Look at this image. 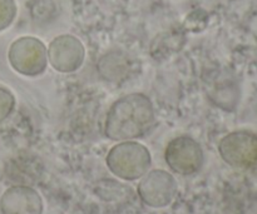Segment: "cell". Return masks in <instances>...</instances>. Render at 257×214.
I'll list each match as a JSON object with an SVG mask.
<instances>
[{"mask_svg": "<svg viewBox=\"0 0 257 214\" xmlns=\"http://www.w3.org/2000/svg\"><path fill=\"white\" fill-rule=\"evenodd\" d=\"M155 122L151 99L141 93L125 95L110 107L105 120V135L112 140H131L150 132Z\"/></svg>", "mask_w": 257, "mask_h": 214, "instance_id": "1", "label": "cell"}, {"mask_svg": "<svg viewBox=\"0 0 257 214\" xmlns=\"http://www.w3.org/2000/svg\"><path fill=\"white\" fill-rule=\"evenodd\" d=\"M107 165L118 178L136 180L142 178L150 169V150L137 142L119 143L108 153Z\"/></svg>", "mask_w": 257, "mask_h": 214, "instance_id": "2", "label": "cell"}, {"mask_svg": "<svg viewBox=\"0 0 257 214\" xmlns=\"http://www.w3.org/2000/svg\"><path fill=\"white\" fill-rule=\"evenodd\" d=\"M221 157L231 167L257 169V134L247 130L232 132L218 144Z\"/></svg>", "mask_w": 257, "mask_h": 214, "instance_id": "3", "label": "cell"}, {"mask_svg": "<svg viewBox=\"0 0 257 214\" xmlns=\"http://www.w3.org/2000/svg\"><path fill=\"white\" fill-rule=\"evenodd\" d=\"M165 159L171 170L181 175L197 173L203 164L201 145L190 137H178L168 143Z\"/></svg>", "mask_w": 257, "mask_h": 214, "instance_id": "4", "label": "cell"}, {"mask_svg": "<svg viewBox=\"0 0 257 214\" xmlns=\"http://www.w3.org/2000/svg\"><path fill=\"white\" fill-rule=\"evenodd\" d=\"M9 62L13 69L20 74H40L47 65V50L39 40L22 38L15 40L10 47Z\"/></svg>", "mask_w": 257, "mask_h": 214, "instance_id": "5", "label": "cell"}, {"mask_svg": "<svg viewBox=\"0 0 257 214\" xmlns=\"http://www.w3.org/2000/svg\"><path fill=\"white\" fill-rule=\"evenodd\" d=\"M177 183L172 174L162 169L146 173L138 185V194L143 203L152 208L167 207L175 199Z\"/></svg>", "mask_w": 257, "mask_h": 214, "instance_id": "6", "label": "cell"}, {"mask_svg": "<svg viewBox=\"0 0 257 214\" xmlns=\"http://www.w3.org/2000/svg\"><path fill=\"white\" fill-rule=\"evenodd\" d=\"M2 214H43V200L37 190L27 185H14L0 197Z\"/></svg>", "mask_w": 257, "mask_h": 214, "instance_id": "7", "label": "cell"}, {"mask_svg": "<svg viewBox=\"0 0 257 214\" xmlns=\"http://www.w3.org/2000/svg\"><path fill=\"white\" fill-rule=\"evenodd\" d=\"M49 60L53 67L60 72H73L80 67L84 50L79 40L72 37L57 38L49 49Z\"/></svg>", "mask_w": 257, "mask_h": 214, "instance_id": "8", "label": "cell"}, {"mask_svg": "<svg viewBox=\"0 0 257 214\" xmlns=\"http://www.w3.org/2000/svg\"><path fill=\"white\" fill-rule=\"evenodd\" d=\"M100 74L108 80L117 82L119 77L128 73L127 62L122 60V58H118L117 55H107L100 60Z\"/></svg>", "mask_w": 257, "mask_h": 214, "instance_id": "9", "label": "cell"}, {"mask_svg": "<svg viewBox=\"0 0 257 214\" xmlns=\"http://www.w3.org/2000/svg\"><path fill=\"white\" fill-rule=\"evenodd\" d=\"M17 13L14 0H0V30H4L13 23Z\"/></svg>", "mask_w": 257, "mask_h": 214, "instance_id": "10", "label": "cell"}, {"mask_svg": "<svg viewBox=\"0 0 257 214\" xmlns=\"http://www.w3.org/2000/svg\"><path fill=\"white\" fill-rule=\"evenodd\" d=\"M14 95L5 88L0 87V123L4 122L14 109Z\"/></svg>", "mask_w": 257, "mask_h": 214, "instance_id": "11", "label": "cell"}]
</instances>
